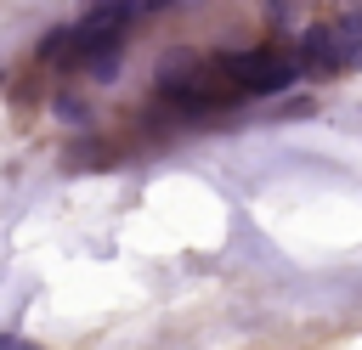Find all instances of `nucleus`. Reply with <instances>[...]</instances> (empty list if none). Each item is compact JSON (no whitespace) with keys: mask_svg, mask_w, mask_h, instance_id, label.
<instances>
[{"mask_svg":"<svg viewBox=\"0 0 362 350\" xmlns=\"http://www.w3.org/2000/svg\"><path fill=\"white\" fill-rule=\"evenodd\" d=\"M215 73L238 96H266V90H283V85L300 79V68L283 45H255V51H238V56H215Z\"/></svg>","mask_w":362,"mask_h":350,"instance_id":"f257e3e1","label":"nucleus"},{"mask_svg":"<svg viewBox=\"0 0 362 350\" xmlns=\"http://www.w3.org/2000/svg\"><path fill=\"white\" fill-rule=\"evenodd\" d=\"M57 113H62L68 124H79V119H85V102H79V96H57Z\"/></svg>","mask_w":362,"mask_h":350,"instance_id":"f03ea898","label":"nucleus"},{"mask_svg":"<svg viewBox=\"0 0 362 350\" xmlns=\"http://www.w3.org/2000/svg\"><path fill=\"white\" fill-rule=\"evenodd\" d=\"M0 350H34L28 339H17V333H0Z\"/></svg>","mask_w":362,"mask_h":350,"instance_id":"7ed1b4c3","label":"nucleus"},{"mask_svg":"<svg viewBox=\"0 0 362 350\" xmlns=\"http://www.w3.org/2000/svg\"><path fill=\"white\" fill-rule=\"evenodd\" d=\"M119 6H124V11L136 17V11H153V6H164V0H119Z\"/></svg>","mask_w":362,"mask_h":350,"instance_id":"20e7f679","label":"nucleus"}]
</instances>
